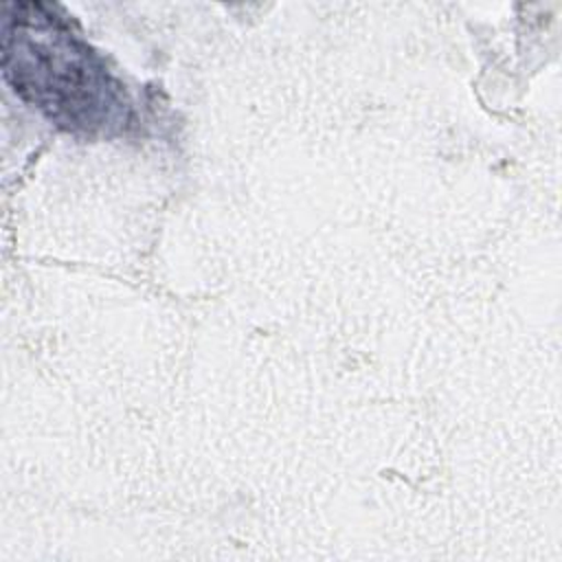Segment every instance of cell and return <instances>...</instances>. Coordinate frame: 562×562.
<instances>
[{"label": "cell", "mask_w": 562, "mask_h": 562, "mask_svg": "<svg viewBox=\"0 0 562 562\" xmlns=\"http://www.w3.org/2000/svg\"><path fill=\"white\" fill-rule=\"evenodd\" d=\"M2 68L15 92L59 123L88 127L110 114L105 70L46 4L4 7Z\"/></svg>", "instance_id": "1"}]
</instances>
